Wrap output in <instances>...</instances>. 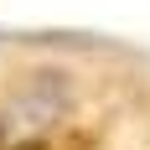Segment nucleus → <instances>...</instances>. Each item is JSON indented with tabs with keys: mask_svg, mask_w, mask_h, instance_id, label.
Wrapping results in <instances>:
<instances>
[{
	"mask_svg": "<svg viewBox=\"0 0 150 150\" xmlns=\"http://www.w3.org/2000/svg\"><path fill=\"white\" fill-rule=\"evenodd\" d=\"M0 150H5V135H0Z\"/></svg>",
	"mask_w": 150,
	"mask_h": 150,
	"instance_id": "2",
	"label": "nucleus"
},
{
	"mask_svg": "<svg viewBox=\"0 0 150 150\" xmlns=\"http://www.w3.org/2000/svg\"><path fill=\"white\" fill-rule=\"evenodd\" d=\"M16 150H93V135L88 129H52V135H36Z\"/></svg>",
	"mask_w": 150,
	"mask_h": 150,
	"instance_id": "1",
	"label": "nucleus"
}]
</instances>
